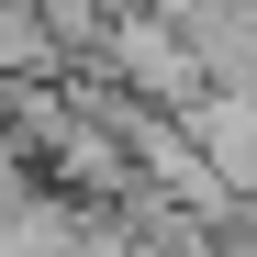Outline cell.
I'll return each instance as SVG.
<instances>
[{
  "mask_svg": "<svg viewBox=\"0 0 257 257\" xmlns=\"http://www.w3.org/2000/svg\"><path fill=\"white\" fill-rule=\"evenodd\" d=\"M190 146H201V168H212L224 190H257V78H235V90H212V101H201Z\"/></svg>",
  "mask_w": 257,
  "mask_h": 257,
  "instance_id": "cell-1",
  "label": "cell"
},
{
  "mask_svg": "<svg viewBox=\"0 0 257 257\" xmlns=\"http://www.w3.org/2000/svg\"><path fill=\"white\" fill-rule=\"evenodd\" d=\"M0 157H12V146H0Z\"/></svg>",
  "mask_w": 257,
  "mask_h": 257,
  "instance_id": "cell-2",
  "label": "cell"
}]
</instances>
